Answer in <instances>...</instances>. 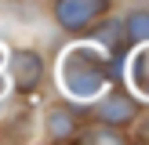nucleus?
I'll list each match as a JSON object with an SVG mask.
<instances>
[{"instance_id": "10", "label": "nucleus", "mask_w": 149, "mask_h": 145, "mask_svg": "<svg viewBox=\"0 0 149 145\" xmlns=\"http://www.w3.org/2000/svg\"><path fill=\"white\" fill-rule=\"evenodd\" d=\"M4 62H7V51H4V47H0V65H4Z\"/></svg>"}, {"instance_id": "9", "label": "nucleus", "mask_w": 149, "mask_h": 145, "mask_svg": "<svg viewBox=\"0 0 149 145\" xmlns=\"http://www.w3.org/2000/svg\"><path fill=\"white\" fill-rule=\"evenodd\" d=\"M7 94V80H4V72H0V98Z\"/></svg>"}, {"instance_id": "5", "label": "nucleus", "mask_w": 149, "mask_h": 145, "mask_svg": "<svg viewBox=\"0 0 149 145\" xmlns=\"http://www.w3.org/2000/svg\"><path fill=\"white\" fill-rule=\"evenodd\" d=\"M98 116L109 120V123H124V120L135 116V102H127L124 94H113V98H106V102L98 105Z\"/></svg>"}, {"instance_id": "1", "label": "nucleus", "mask_w": 149, "mask_h": 145, "mask_svg": "<svg viewBox=\"0 0 149 145\" xmlns=\"http://www.w3.org/2000/svg\"><path fill=\"white\" fill-rule=\"evenodd\" d=\"M109 51L98 44H73L58 62V84L69 98L91 102L98 94H106L109 87V69H106Z\"/></svg>"}, {"instance_id": "7", "label": "nucleus", "mask_w": 149, "mask_h": 145, "mask_svg": "<svg viewBox=\"0 0 149 145\" xmlns=\"http://www.w3.org/2000/svg\"><path fill=\"white\" fill-rule=\"evenodd\" d=\"M124 36L127 40H149V11H135L124 22Z\"/></svg>"}, {"instance_id": "6", "label": "nucleus", "mask_w": 149, "mask_h": 145, "mask_svg": "<svg viewBox=\"0 0 149 145\" xmlns=\"http://www.w3.org/2000/svg\"><path fill=\"white\" fill-rule=\"evenodd\" d=\"M95 44L106 47L109 55H120V47H124V22H106L98 29V36H95Z\"/></svg>"}, {"instance_id": "3", "label": "nucleus", "mask_w": 149, "mask_h": 145, "mask_svg": "<svg viewBox=\"0 0 149 145\" xmlns=\"http://www.w3.org/2000/svg\"><path fill=\"white\" fill-rule=\"evenodd\" d=\"M11 80L22 87V91H33V87L40 84V55L18 51V55L11 58Z\"/></svg>"}, {"instance_id": "8", "label": "nucleus", "mask_w": 149, "mask_h": 145, "mask_svg": "<svg viewBox=\"0 0 149 145\" xmlns=\"http://www.w3.org/2000/svg\"><path fill=\"white\" fill-rule=\"evenodd\" d=\"M73 130V120L65 113H51V138H62V134H69Z\"/></svg>"}, {"instance_id": "4", "label": "nucleus", "mask_w": 149, "mask_h": 145, "mask_svg": "<svg viewBox=\"0 0 149 145\" xmlns=\"http://www.w3.org/2000/svg\"><path fill=\"white\" fill-rule=\"evenodd\" d=\"M127 84L149 102V40H142V47L127 58Z\"/></svg>"}, {"instance_id": "2", "label": "nucleus", "mask_w": 149, "mask_h": 145, "mask_svg": "<svg viewBox=\"0 0 149 145\" xmlns=\"http://www.w3.org/2000/svg\"><path fill=\"white\" fill-rule=\"evenodd\" d=\"M106 7H109V0H58L55 4V18H58V26H65V29H84V26H91Z\"/></svg>"}]
</instances>
